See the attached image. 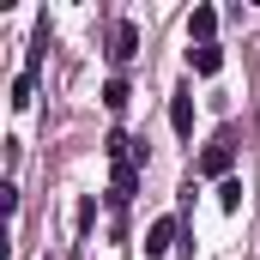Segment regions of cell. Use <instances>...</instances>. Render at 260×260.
<instances>
[{
    "mask_svg": "<svg viewBox=\"0 0 260 260\" xmlns=\"http://www.w3.org/2000/svg\"><path fill=\"white\" fill-rule=\"evenodd\" d=\"M230 164H236V139H230V133H218V139L200 151V176H212V182H230Z\"/></svg>",
    "mask_w": 260,
    "mask_h": 260,
    "instance_id": "6da1fadb",
    "label": "cell"
},
{
    "mask_svg": "<svg viewBox=\"0 0 260 260\" xmlns=\"http://www.w3.org/2000/svg\"><path fill=\"white\" fill-rule=\"evenodd\" d=\"M170 127L182 133V139H188V133H194V91H188V85H182V91H176V97H170Z\"/></svg>",
    "mask_w": 260,
    "mask_h": 260,
    "instance_id": "7a4b0ae2",
    "label": "cell"
},
{
    "mask_svg": "<svg viewBox=\"0 0 260 260\" xmlns=\"http://www.w3.org/2000/svg\"><path fill=\"white\" fill-rule=\"evenodd\" d=\"M133 55H139V30H133V24H115V37H109V61L127 67Z\"/></svg>",
    "mask_w": 260,
    "mask_h": 260,
    "instance_id": "3957f363",
    "label": "cell"
},
{
    "mask_svg": "<svg viewBox=\"0 0 260 260\" xmlns=\"http://www.w3.org/2000/svg\"><path fill=\"white\" fill-rule=\"evenodd\" d=\"M188 67H194L200 79H212V73L224 67V49H218V43H194V49H188Z\"/></svg>",
    "mask_w": 260,
    "mask_h": 260,
    "instance_id": "277c9868",
    "label": "cell"
},
{
    "mask_svg": "<svg viewBox=\"0 0 260 260\" xmlns=\"http://www.w3.org/2000/svg\"><path fill=\"white\" fill-rule=\"evenodd\" d=\"M170 242H176V218H157V224L145 230V254H151V260L170 254Z\"/></svg>",
    "mask_w": 260,
    "mask_h": 260,
    "instance_id": "5b68a950",
    "label": "cell"
},
{
    "mask_svg": "<svg viewBox=\"0 0 260 260\" xmlns=\"http://www.w3.org/2000/svg\"><path fill=\"white\" fill-rule=\"evenodd\" d=\"M212 30H218V12H212V6H194V18H188V37H194V43H212Z\"/></svg>",
    "mask_w": 260,
    "mask_h": 260,
    "instance_id": "8992f818",
    "label": "cell"
},
{
    "mask_svg": "<svg viewBox=\"0 0 260 260\" xmlns=\"http://www.w3.org/2000/svg\"><path fill=\"white\" fill-rule=\"evenodd\" d=\"M127 79H109V85H103V103H109V109H115V115H121V109H127Z\"/></svg>",
    "mask_w": 260,
    "mask_h": 260,
    "instance_id": "52a82bcc",
    "label": "cell"
},
{
    "mask_svg": "<svg viewBox=\"0 0 260 260\" xmlns=\"http://www.w3.org/2000/svg\"><path fill=\"white\" fill-rule=\"evenodd\" d=\"M30 97H37V79L18 73V79H12V109H30Z\"/></svg>",
    "mask_w": 260,
    "mask_h": 260,
    "instance_id": "ba28073f",
    "label": "cell"
},
{
    "mask_svg": "<svg viewBox=\"0 0 260 260\" xmlns=\"http://www.w3.org/2000/svg\"><path fill=\"white\" fill-rule=\"evenodd\" d=\"M218 206L224 212H242V182H218Z\"/></svg>",
    "mask_w": 260,
    "mask_h": 260,
    "instance_id": "9c48e42d",
    "label": "cell"
}]
</instances>
